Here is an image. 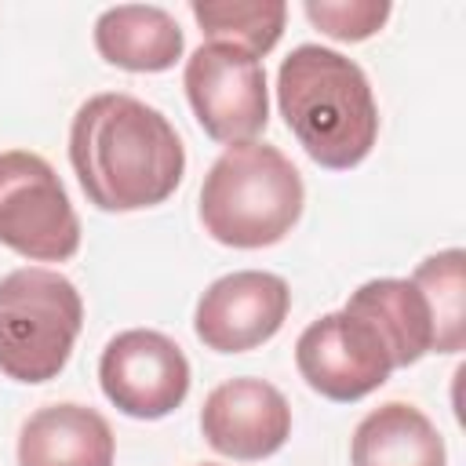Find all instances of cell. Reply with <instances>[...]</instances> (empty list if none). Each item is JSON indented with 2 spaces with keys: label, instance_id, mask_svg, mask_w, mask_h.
<instances>
[{
  "label": "cell",
  "instance_id": "obj_4",
  "mask_svg": "<svg viewBox=\"0 0 466 466\" xmlns=\"http://www.w3.org/2000/svg\"><path fill=\"white\" fill-rule=\"evenodd\" d=\"M84 302L69 277L22 266L0 277V371L15 382L55 379L76 346Z\"/></svg>",
  "mask_w": 466,
  "mask_h": 466
},
{
  "label": "cell",
  "instance_id": "obj_16",
  "mask_svg": "<svg viewBox=\"0 0 466 466\" xmlns=\"http://www.w3.org/2000/svg\"><path fill=\"white\" fill-rule=\"evenodd\" d=\"M189 11L211 44H233L255 58L277 47L288 22L284 0H193Z\"/></svg>",
  "mask_w": 466,
  "mask_h": 466
},
{
  "label": "cell",
  "instance_id": "obj_8",
  "mask_svg": "<svg viewBox=\"0 0 466 466\" xmlns=\"http://www.w3.org/2000/svg\"><path fill=\"white\" fill-rule=\"evenodd\" d=\"M98 382L106 400L127 419H164L189 393V360L164 331L127 328L106 342Z\"/></svg>",
  "mask_w": 466,
  "mask_h": 466
},
{
  "label": "cell",
  "instance_id": "obj_17",
  "mask_svg": "<svg viewBox=\"0 0 466 466\" xmlns=\"http://www.w3.org/2000/svg\"><path fill=\"white\" fill-rule=\"evenodd\" d=\"M302 11L320 33L346 44L375 36L390 18L386 0H306Z\"/></svg>",
  "mask_w": 466,
  "mask_h": 466
},
{
  "label": "cell",
  "instance_id": "obj_6",
  "mask_svg": "<svg viewBox=\"0 0 466 466\" xmlns=\"http://www.w3.org/2000/svg\"><path fill=\"white\" fill-rule=\"evenodd\" d=\"M182 87L197 124L215 142H255V135L269 124V87L262 58L233 44H200L186 58Z\"/></svg>",
  "mask_w": 466,
  "mask_h": 466
},
{
  "label": "cell",
  "instance_id": "obj_2",
  "mask_svg": "<svg viewBox=\"0 0 466 466\" xmlns=\"http://www.w3.org/2000/svg\"><path fill=\"white\" fill-rule=\"evenodd\" d=\"M277 106L306 157L328 171L357 167L379 138L364 69L320 44H299L277 69Z\"/></svg>",
  "mask_w": 466,
  "mask_h": 466
},
{
  "label": "cell",
  "instance_id": "obj_11",
  "mask_svg": "<svg viewBox=\"0 0 466 466\" xmlns=\"http://www.w3.org/2000/svg\"><path fill=\"white\" fill-rule=\"evenodd\" d=\"M109 422L87 404L36 408L18 433V466H113Z\"/></svg>",
  "mask_w": 466,
  "mask_h": 466
},
{
  "label": "cell",
  "instance_id": "obj_14",
  "mask_svg": "<svg viewBox=\"0 0 466 466\" xmlns=\"http://www.w3.org/2000/svg\"><path fill=\"white\" fill-rule=\"evenodd\" d=\"M342 309L375 324V331L390 346L393 368H408V364L422 360L433 346L430 313H426V302L411 280H400V277L368 280L346 299Z\"/></svg>",
  "mask_w": 466,
  "mask_h": 466
},
{
  "label": "cell",
  "instance_id": "obj_1",
  "mask_svg": "<svg viewBox=\"0 0 466 466\" xmlns=\"http://www.w3.org/2000/svg\"><path fill=\"white\" fill-rule=\"evenodd\" d=\"M69 164L98 211L164 204L182 175L186 149L171 120L135 95H91L69 124Z\"/></svg>",
  "mask_w": 466,
  "mask_h": 466
},
{
  "label": "cell",
  "instance_id": "obj_5",
  "mask_svg": "<svg viewBox=\"0 0 466 466\" xmlns=\"http://www.w3.org/2000/svg\"><path fill=\"white\" fill-rule=\"evenodd\" d=\"M0 244L29 262H66L80 251V218L40 153H0Z\"/></svg>",
  "mask_w": 466,
  "mask_h": 466
},
{
  "label": "cell",
  "instance_id": "obj_13",
  "mask_svg": "<svg viewBox=\"0 0 466 466\" xmlns=\"http://www.w3.org/2000/svg\"><path fill=\"white\" fill-rule=\"evenodd\" d=\"M350 466H448V451L437 426L415 404L386 400L357 422Z\"/></svg>",
  "mask_w": 466,
  "mask_h": 466
},
{
  "label": "cell",
  "instance_id": "obj_15",
  "mask_svg": "<svg viewBox=\"0 0 466 466\" xmlns=\"http://www.w3.org/2000/svg\"><path fill=\"white\" fill-rule=\"evenodd\" d=\"M411 284L419 288L430 313V350L459 353L466 346V255L459 248H448L422 258L411 273Z\"/></svg>",
  "mask_w": 466,
  "mask_h": 466
},
{
  "label": "cell",
  "instance_id": "obj_12",
  "mask_svg": "<svg viewBox=\"0 0 466 466\" xmlns=\"http://www.w3.org/2000/svg\"><path fill=\"white\" fill-rule=\"evenodd\" d=\"M95 47L116 69L164 73L182 58L186 36L164 7L120 4V7H106L95 18Z\"/></svg>",
  "mask_w": 466,
  "mask_h": 466
},
{
  "label": "cell",
  "instance_id": "obj_10",
  "mask_svg": "<svg viewBox=\"0 0 466 466\" xmlns=\"http://www.w3.org/2000/svg\"><path fill=\"white\" fill-rule=\"evenodd\" d=\"M200 433L218 455L258 462L291 437V404L266 379H229L204 397Z\"/></svg>",
  "mask_w": 466,
  "mask_h": 466
},
{
  "label": "cell",
  "instance_id": "obj_3",
  "mask_svg": "<svg viewBox=\"0 0 466 466\" xmlns=\"http://www.w3.org/2000/svg\"><path fill=\"white\" fill-rule=\"evenodd\" d=\"M306 204L299 167L266 142H237L208 167L200 222L226 248H269L284 240Z\"/></svg>",
  "mask_w": 466,
  "mask_h": 466
},
{
  "label": "cell",
  "instance_id": "obj_9",
  "mask_svg": "<svg viewBox=\"0 0 466 466\" xmlns=\"http://www.w3.org/2000/svg\"><path fill=\"white\" fill-rule=\"evenodd\" d=\"M291 309V288L266 269H237L197 299L193 331L215 353H248L269 342Z\"/></svg>",
  "mask_w": 466,
  "mask_h": 466
},
{
  "label": "cell",
  "instance_id": "obj_7",
  "mask_svg": "<svg viewBox=\"0 0 466 466\" xmlns=\"http://www.w3.org/2000/svg\"><path fill=\"white\" fill-rule=\"evenodd\" d=\"M295 368L313 393L335 404H353L390 379L393 357L371 320L335 309L299 335Z\"/></svg>",
  "mask_w": 466,
  "mask_h": 466
},
{
  "label": "cell",
  "instance_id": "obj_18",
  "mask_svg": "<svg viewBox=\"0 0 466 466\" xmlns=\"http://www.w3.org/2000/svg\"><path fill=\"white\" fill-rule=\"evenodd\" d=\"M200 466H215V462H200Z\"/></svg>",
  "mask_w": 466,
  "mask_h": 466
}]
</instances>
